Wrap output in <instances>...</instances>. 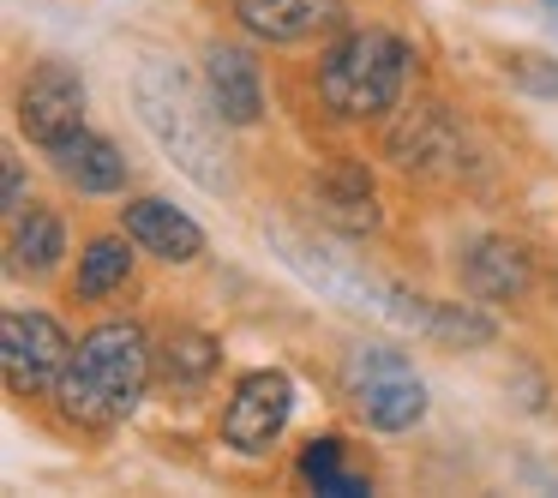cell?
<instances>
[{
	"label": "cell",
	"instance_id": "5",
	"mask_svg": "<svg viewBox=\"0 0 558 498\" xmlns=\"http://www.w3.org/2000/svg\"><path fill=\"white\" fill-rule=\"evenodd\" d=\"M342 378H349L361 421L378 426V433H409V426L426 421V385L402 361V349H354Z\"/></svg>",
	"mask_w": 558,
	"mask_h": 498
},
{
	"label": "cell",
	"instance_id": "15",
	"mask_svg": "<svg viewBox=\"0 0 558 498\" xmlns=\"http://www.w3.org/2000/svg\"><path fill=\"white\" fill-rule=\"evenodd\" d=\"M49 157H54V169H61V181L78 186V193H114V186H126V157L97 133H73L66 145H54Z\"/></svg>",
	"mask_w": 558,
	"mask_h": 498
},
{
	"label": "cell",
	"instance_id": "6",
	"mask_svg": "<svg viewBox=\"0 0 558 498\" xmlns=\"http://www.w3.org/2000/svg\"><path fill=\"white\" fill-rule=\"evenodd\" d=\"M73 354H78L73 337L49 313H7L0 318V366H7V385L19 397H49V390H61Z\"/></svg>",
	"mask_w": 558,
	"mask_h": 498
},
{
	"label": "cell",
	"instance_id": "18",
	"mask_svg": "<svg viewBox=\"0 0 558 498\" xmlns=\"http://www.w3.org/2000/svg\"><path fill=\"white\" fill-rule=\"evenodd\" d=\"M301 481L313 486V493H330V498H366L373 493L366 474L342 469V438H313V445L301 450Z\"/></svg>",
	"mask_w": 558,
	"mask_h": 498
},
{
	"label": "cell",
	"instance_id": "12",
	"mask_svg": "<svg viewBox=\"0 0 558 498\" xmlns=\"http://www.w3.org/2000/svg\"><path fill=\"white\" fill-rule=\"evenodd\" d=\"M457 150H462V138H457V126H450V114L438 109V102H421V109H409L390 126V157H397L402 169L438 174V169H450Z\"/></svg>",
	"mask_w": 558,
	"mask_h": 498
},
{
	"label": "cell",
	"instance_id": "1",
	"mask_svg": "<svg viewBox=\"0 0 558 498\" xmlns=\"http://www.w3.org/2000/svg\"><path fill=\"white\" fill-rule=\"evenodd\" d=\"M265 241H270V253L306 282V289H318L325 301L349 306V313H373V318H385V325L426 330V337L462 342V349H481V342L498 337V325L486 313H474V306H462V301H426V294L397 289L390 277H373L366 265H354L349 253H330V246L294 234L289 222H270Z\"/></svg>",
	"mask_w": 558,
	"mask_h": 498
},
{
	"label": "cell",
	"instance_id": "17",
	"mask_svg": "<svg viewBox=\"0 0 558 498\" xmlns=\"http://www.w3.org/2000/svg\"><path fill=\"white\" fill-rule=\"evenodd\" d=\"M133 241V234H126ZM121 234H97V241H85V253H78V294L85 301H109L114 289H126V277H133V253H126Z\"/></svg>",
	"mask_w": 558,
	"mask_h": 498
},
{
	"label": "cell",
	"instance_id": "20",
	"mask_svg": "<svg viewBox=\"0 0 558 498\" xmlns=\"http://www.w3.org/2000/svg\"><path fill=\"white\" fill-rule=\"evenodd\" d=\"M505 73H510V85H522L529 97H558V61H546V54H510Z\"/></svg>",
	"mask_w": 558,
	"mask_h": 498
},
{
	"label": "cell",
	"instance_id": "9",
	"mask_svg": "<svg viewBox=\"0 0 558 498\" xmlns=\"http://www.w3.org/2000/svg\"><path fill=\"white\" fill-rule=\"evenodd\" d=\"M205 90L229 126H253L265 114V85H258V61L234 42H210L205 49Z\"/></svg>",
	"mask_w": 558,
	"mask_h": 498
},
{
	"label": "cell",
	"instance_id": "10",
	"mask_svg": "<svg viewBox=\"0 0 558 498\" xmlns=\"http://www.w3.org/2000/svg\"><path fill=\"white\" fill-rule=\"evenodd\" d=\"M234 25L258 42H301L342 25V0H234Z\"/></svg>",
	"mask_w": 558,
	"mask_h": 498
},
{
	"label": "cell",
	"instance_id": "19",
	"mask_svg": "<svg viewBox=\"0 0 558 498\" xmlns=\"http://www.w3.org/2000/svg\"><path fill=\"white\" fill-rule=\"evenodd\" d=\"M217 373V342L205 337V330H174L169 342H162V378L169 385H205V378Z\"/></svg>",
	"mask_w": 558,
	"mask_h": 498
},
{
	"label": "cell",
	"instance_id": "7",
	"mask_svg": "<svg viewBox=\"0 0 558 498\" xmlns=\"http://www.w3.org/2000/svg\"><path fill=\"white\" fill-rule=\"evenodd\" d=\"M294 414V378L277 366H258V373L234 378V397L222 409V445H234L241 457H265L282 438Z\"/></svg>",
	"mask_w": 558,
	"mask_h": 498
},
{
	"label": "cell",
	"instance_id": "8",
	"mask_svg": "<svg viewBox=\"0 0 558 498\" xmlns=\"http://www.w3.org/2000/svg\"><path fill=\"white\" fill-rule=\"evenodd\" d=\"M19 126L31 133V145L54 150L73 133H85V78L66 61H43L19 90Z\"/></svg>",
	"mask_w": 558,
	"mask_h": 498
},
{
	"label": "cell",
	"instance_id": "3",
	"mask_svg": "<svg viewBox=\"0 0 558 498\" xmlns=\"http://www.w3.org/2000/svg\"><path fill=\"white\" fill-rule=\"evenodd\" d=\"M150 373H157V361H150L145 330L133 318H109V325H97L78 342V354H73V366H66L54 397H61V409L78 426H114L138 409Z\"/></svg>",
	"mask_w": 558,
	"mask_h": 498
},
{
	"label": "cell",
	"instance_id": "14",
	"mask_svg": "<svg viewBox=\"0 0 558 498\" xmlns=\"http://www.w3.org/2000/svg\"><path fill=\"white\" fill-rule=\"evenodd\" d=\"M318 217L342 234H366L378 222V193H373V174L361 162H337V169L318 174Z\"/></svg>",
	"mask_w": 558,
	"mask_h": 498
},
{
	"label": "cell",
	"instance_id": "4",
	"mask_svg": "<svg viewBox=\"0 0 558 498\" xmlns=\"http://www.w3.org/2000/svg\"><path fill=\"white\" fill-rule=\"evenodd\" d=\"M414 73V49L390 31H349L318 61V97L342 121H378L397 109L402 85Z\"/></svg>",
	"mask_w": 558,
	"mask_h": 498
},
{
	"label": "cell",
	"instance_id": "16",
	"mask_svg": "<svg viewBox=\"0 0 558 498\" xmlns=\"http://www.w3.org/2000/svg\"><path fill=\"white\" fill-rule=\"evenodd\" d=\"M66 253V229L54 210H19L13 217V270H31V277H49Z\"/></svg>",
	"mask_w": 558,
	"mask_h": 498
},
{
	"label": "cell",
	"instance_id": "13",
	"mask_svg": "<svg viewBox=\"0 0 558 498\" xmlns=\"http://www.w3.org/2000/svg\"><path fill=\"white\" fill-rule=\"evenodd\" d=\"M462 282H469L474 301H522L534 270H529V253H522L517 241L486 234V241H474L469 258H462Z\"/></svg>",
	"mask_w": 558,
	"mask_h": 498
},
{
	"label": "cell",
	"instance_id": "2",
	"mask_svg": "<svg viewBox=\"0 0 558 498\" xmlns=\"http://www.w3.org/2000/svg\"><path fill=\"white\" fill-rule=\"evenodd\" d=\"M133 102L145 133L162 145V157L205 193H229V150H222V114L217 102L198 97V85L186 78V66L150 54L133 73Z\"/></svg>",
	"mask_w": 558,
	"mask_h": 498
},
{
	"label": "cell",
	"instance_id": "11",
	"mask_svg": "<svg viewBox=\"0 0 558 498\" xmlns=\"http://www.w3.org/2000/svg\"><path fill=\"white\" fill-rule=\"evenodd\" d=\"M121 229L133 234V246L169 258V265H193V258L205 253V229H198L186 210H174L169 198H133V205L121 210Z\"/></svg>",
	"mask_w": 558,
	"mask_h": 498
},
{
	"label": "cell",
	"instance_id": "21",
	"mask_svg": "<svg viewBox=\"0 0 558 498\" xmlns=\"http://www.w3.org/2000/svg\"><path fill=\"white\" fill-rule=\"evenodd\" d=\"M25 210V169H19V157H7V217H19Z\"/></svg>",
	"mask_w": 558,
	"mask_h": 498
},
{
	"label": "cell",
	"instance_id": "22",
	"mask_svg": "<svg viewBox=\"0 0 558 498\" xmlns=\"http://www.w3.org/2000/svg\"><path fill=\"white\" fill-rule=\"evenodd\" d=\"M541 19H546V31L558 37V0H541Z\"/></svg>",
	"mask_w": 558,
	"mask_h": 498
}]
</instances>
